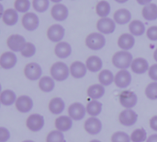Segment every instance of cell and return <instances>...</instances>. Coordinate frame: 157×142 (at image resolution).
<instances>
[{"instance_id": "681fc988", "label": "cell", "mask_w": 157, "mask_h": 142, "mask_svg": "<svg viewBox=\"0 0 157 142\" xmlns=\"http://www.w3.org/2000/svg\"><path fill=\"white\" fill-rule=\"evenodd\" d=\"M154 58H155V60L157 62V48L155 49V53H154Z\"/></svg>"}, {"instance_id": "60d3db41", "label": "cell", "mask_w": 157, "mask_h": 142, "mask_svg": "<svg viewBox=\"0 0 157 142\" xmlns=\"http://www.w3.org/2000/svg\"><path fill=\"white\" fill-rule=\"evenodd\" d=\"M131 136L122 131L115 132L111 137V142H131Z\"/></svg>"}, {"instance_id": "d4e9b609", "label": "cell", "mask_w": 157, "mask_h": 142, "mask_svg": "<svg viewBox=\"0 0 157 142\" xmlns=\"http://www.w3.org/2000/svg\"><path fill=\"white\" fill-rule=\"evenodd\" d=\"M114 20L116 23H118L120 25H125V24L131 22L132 13L130 12V10H128L126 8L118 9L114 13Z\"/></svg>"}, {"instance_id": "8d00e7d4", "label": "cell", "mask_w": 157, "mask_h": 142, "mask_svg": "<svg viewBox=\"0 0 157 142\" xmlns=\"http://www.w3.org/2000/svg\"><path fill=\"white\" fill-rule=\"evenodd\" d=\"M32 6L39 13L45 12L50 6V0H33Z\"/></svg>"}, {"instance_id": "e0dca14e", "label": "cell", "mask_w": 157, "mask_h": 142, "mask_svg": "<svg viewBox=\"0 0 157 142\" xmlns=\"http://www.w3.org/2000/svg\"><path fill=\"white\" fill-rule=\"evenodd\" d=\"M51 15L56 21H64L69 15V10L63 4H56L52 7Z\"/></svg>"}, {"instance_id": "4dcf8cb0", "label": "cell", "mask_w": 157, "mask_h": 142, "mask_svg": "<svg viewBox=\"0 0 157 142\" xmlns=\"http://www.w3.org/2000/svg\"><path fill=\"white\" fill-rule=\"evenodd\" d=\"M103 104L98 100H92L86 104V113L92 117H97L102 112Z\"/></svg>"}, {"instance_id": "4fadbf2b", "label": "cell", "mask_w": 157, "mask_h": 142, "mask_svg": "<svg viewBox=\"0 0 157 142\" xmlns=\"http://www.w3.org/2000/svg\"><path fill=\"white\" fill-rule=\"evenodd\" d=\"M97 29L102 34H111L116 30V22L109 18H102L98 21Z\"/></svg>"}, {"instance_id": "d6a6232c", "label": "cell", "mask_w": 157, "mask_h": 142, "mask_svg": "<svg viewBox=\"0 0 157 142\" xmlns=\"http://www.w3.org/2000/svg\"><path fill=\"white\" fill-rule=\"evenodd\" d=\"M98 80H99V84L103 85L104 87L109 86L114 82L115 76L113 75V73L110 70L103 69L100 71V73L98 75Z\"/></svg>"}, {"instance_id": "f6af8a7d", "label": "cell", "mask_w": 157, "mask_h": 142, "mask_svg": "<svg viewBox=\"0 0 157 142\" xmlns=\"http://www.w3.org/2000/svg\"><path fill=\"white\" fill-rule=\"evenodd\" d=\"M150 128L155 130L157 131V116H153L151 119H150Z\"/></svg>"}, {"instance_id": "30bf717a", "label": "cell", "mask_w": 157, "mask_h": 142, "mask_svg": "<svg viewBox=\"0 0 157 142\" xmlns=\"http://www.w3.org/2000/svg\"><path fill=\"white\" fill-rule=\"evenodd\" d=\"M26 43H27V42L25 40V38L19 34H12L7 38V41H6L7 47L12 52H15V53L21 52Z\"/></svg>"}, {"instance_id": "8fae6325", "label": "cell", "mask_w": 157, "mask_h": 142, "mask_svg": "<svg viewBox=\"0 0 157 142\" xmlns=\"http://www.w3.org/2000/svg\"><path fill=\"white\" fill-rule=\"evenodd\" d=\"M132 80V78L131 72L128 71L127 69H123V70L118 71V73L115 75L114 82L118 88L126 89L131 85Z\"/></svg>"}, {"instance_id": "52a82bcc", "label": "cell", "mask_w": 157, "mask_h": 142, "mask_svg": "<svg viewBox=\"0 0 157 142\" xmlns=\"http://www.w3.org/2000/svg\"><path fill=\"white\" fill-rule=\"evenodd\" d=\"M119 121L124 127H132L138 121V115L132 109H124L119 116Z\"/></svg>"}, {"instance_id": "1f68e13d", "label": "cell", "mask_w": 157, "mask_h": 142, "mask_svg": "<svg viewBox=\"0 0 157 142\" xmlns=\"http://www.w3.org/2000/svg\"><path fill=\"white\" fill-rule=\"evenodd\" d=\"M129 30H130L131 34H132L133 36H142L145 33V30H146L145 25L144 24V22L138 19H135L130 22Z\"/></svg>"}, {"instance_id": "e575fe53", "label": "cell", "mask_w": 157, "mask_h": 142, "mask_svg": "<svg viewBox=\"0 0 157 142\" xmlns=\"http://www.w3.org/2000/svg\"><path fill=\"white\" fill-rule=\"evenodd\" d=\"M147 139V132L144 128H137L131 134L132 142H145Z\"/></svg>"}, {"instance_id": "2e32d148", "label": "cell", "mask_w": 157, "mask_h": 142, "mask_svg": "<svg viewBox=\"0 0 157 142\" xmlns=\"http://www.w3.org/2000/svg\"><path fill=\"white\" fill-rule=\"evenodd\" d=\"M17 62V57L14 52H5L0 56V66L4 69H12Z\"/></svg>"}, {"instance_id": "83f0119b", "label": "cell", "mask_w": 157, "mask_h": 142, "mask_svg": "<svg viewBox=\"0 0 157 142\" xmlns=\"http://www.w3.org/2000/svg\"><path fill=\"white\" fill-rule=\"evenodd\" d=\"M17 98L12 90H5L0 94V103L5 106H11L16 103Z\"/></svg>"}, {"instance_id": "7c38bea8", "label": "cell", "mask_w": 157, "mask_h": 142, "mask_svg": "<svg viewBox=\"0 0 157 142\" xmlns=\"http://www.w3.org/2000/svg\"><path fill=\"white\" fill-rule=\"evenodd\" d=\"M40 25V18L39 17L33 12L26 13L22 18V26L25 30L29 31H33L38 29Z\"/></svg>"}, {"instance_id": "ab89813d", "label": "cell", "mask_w": 157, "mask_h": 142, "mask_svg": "<svg viewBox=\"0 0 157 142\" xmlns=\"http://www.w3.org/2000/svg\"><path fill=\"white\" fill-rule=\"evenodd\" d=\"M20 54L23 57H26V58H30V57L34 56L36 54L35 44H33L32 43H27L25 44L24 48L22 49V51L20 52Z\"/></svg>"}, {"instance_id": "f5cc1de1", "label": "cell", "mask_w": 157, "mask_h": 142, "mask_svg": "<svg viewBox=\"0 0 157 142\" xmlns=\"http://www.w3.org/2000/svg\"><path fill=\"white\" fill-rule=\"evenodd\" d=\"M22 142H35V141H33V140H24V141H22Z\"/></svg>"}, {"instance_id": "d6986e66", "label": "cell", "mask_w": 157, "mask_h": 142, "mask_svg": "<svg viewBox=\"0 0 157 142\" xmlns=\"http://www.w3.org/2000/svg\"><path fill=\"white\" fill-rule=\"evenodd\" d=\"M87 73V67L86 64L81 61H75L72 63L70 67V74L74 79H83Z\"/></svg>"}, {"instance_id": "f1b7e54d", "label": "cell", "mask_w": 157, "mask_h": 142, "mask_svg": "<svg viewBox=\"0 0 157 142\" xmlns=\"http://www.w3.org/2000/svg\"><path fill=\"white\" fill-rule=\"evenodd\" d=\"M142 15L144 19L148 21H154L157 19V5L151 3L147 6H144L142 11Z\"/></svg>"}, {"instance_id": "ffe728a7", "label": "cell", "mask_w": 157, "mask_h": 142, "mask_svg": "<svg viewBox=\"0 0 157 142\" xmlns=\"http://www.w3.org/2000/svg\"><path fill=\"white\" fill-rule=\"evenodd\" d=\"M135 44V38L131 33H123L118 39V45L123 51L131 50Z\"/></svg>"}, {"instance_id": "9a60e30c", "label": "cell", "mask_w": 157, "mask_h": 142, "mask_svg": "<svg viewBox=\"0 0 157 142\" xmlns=\"http://www.w3.org/2000/svg\"><path fill=\"white\" fill-rule=\"evenodd\" d=\"M15 105H16V108L18 112H20L22 114H27L32 110L34 103H33L32 99L29 96L21 95L17 98Z\"/></svg>"}, {"instance_id": "3957f363", "label": "cell", "mask_w": 157, "mask_h": 142, "mask_svg": "<svg viewBox=\"0 0 157 142\" xmlns=\"http://www.w3.org/2000/svg\"><path fill=\"white\" fill-rule=\"evenodd\" d=\"M86 45L93 51L101 50L106 45V38L100 32H92L86 38Z\"/></svg>"}, {"instance_id": "74e56055", "label": "cell", "mask_w": 157, "mask_h": 142, "mask_svg": "<svg viewBox=\"0 0 157 142\" xmlns=\"http://www.w3.org/2000/svg\"><path fill=\"white\" fill-rule=\"evenodd\" d=\"M46 142H65L63 132L59 130L51 131L46 138Z\"/></svg>"}, {"instance_id": "d590c367", "label": "cell", "mask_w": 157, "mask_h": 142, "mask_svg": "<svg viewBox=\"0 0 157 142\" xmlns=\"http://www.w3.org/2000/svg\"><path fill=\"white\" fill-rule=\"evenodd\" d=\"M14 7L17 12L26 14L30 8V2L29 0H16L14 3Z\"/></svg>"}, {"instance_id": "ba28073f", "label": "cell", "mask_w": 157, "mask_h": 142, "mask_svg": "<svg viewBox=\"0 0 157 142\" xmlns=\"http://www.w3.org/2000/svg\"><path fill=\"white\" fill-rule=\"evenodd\" d=\"M86 115V106L81 103H74L68 108V116L74 121L82 120Z\"/></svg>"}, {"instance_id": "603a6c76", "label": "cell", "mask_w": 157, "mask_h": 142, "mask_svg": "<svg viewBox=\"0 0 157 142\" xmlns=\"http://www.w3.org/2000/svg\"><path fill=\"white\" fill-rule=\"evenodd\" d=\"M86 66L88 71H90L92 73H96V72L101 71V69L103 67V61L99 56L91 55L86 59Z\"/></svg>"}, {"instance_id": "f546056e", "label": "cell", "mask_w": 157, "mask_h": 142, "mask_svg": "<svg viewBox=\"0 0 157 142\" xmlns=\"http://www.w3.org/2000/svg\"><path fill=\"white\" fill-rule=\"evenodd\" d=\"M54 87H55V81L52 77L45 76L39 80V88L40 89L41 91L45 93L52 92L54 90Z\"/></svg>"}, {"instance_id": "836d02e7", "label": "cell", "mask_w": 157, "mask_h": 142, "mask_svg": "<svg viewBox=\"0 0 157 142\" xmlns=\"http://www.w3.org/2000/svg\"><path fill=\"white\" fill-rule=\"evenodd\" d=\"M110 11H111V6L108 1L102 0L97 4L96 12L101 18H108V16L110 14Z\"/></svg>"}, {"instance_id": "4316f807", "label": "cell", "mask_w": 157, "mask_h": 142, "mask_svg": "<svg viewBox=\"0 0 157 142\" xmlns=\"http://www.w3.org/2000/svg\"><path fill=\"white\" fill-rule=\"evenodd\" d=\"M105 87L101 84H93L87 89V95L92 100H99L105 95Z\"/></svg>"}, {"instance_id": "7bdbcfd3", "label": "cell", "mask_w": 157, "mask_h": 142, "mask_svg": "<svg viewBox=\"0 0 157 142\" xmlns=\"http://www.w3.org/2000/svg\"><path fill=\"white\" fill-rule=\"evenodd\" d=\"M10 139V132L7 128L1 127L0 128V142H6Z\"/></svg>"}, {"instance_id": "bcb514c9", "label": "cell", "mask_w": 157, "mask_h": 142, "mask_svg": "<svg viewBox=\"0 0 157 142\" xmlns=\"http://www.w3.org/2000/svg\"><path fill=\"white\" fill-rule=\"evenodd\" d=\"M137 1V3L139 4V5H141V6H147V5H149V4H151V2L153 1V0H136Z\"/></svg>"}, {"instance_id": "5b68a950", "label": "cell", "mask_w": 157, "mask_h": 142, "mask_svg": "<svg viewBox=\"0 0 157 142\" xmlns=\"http://www.w3.org/2000/svg\"><path fill=\"white\" fill-rule=\"evenodd\" d=\"M44 125H45L44 117L40 114L30 115L26 121V126L31 132L40 131L44 128Z\"/></svg>"}, {"instance_id": "44dd1931", "label": "cell", "mask_w": 157, "mask_h": 142, "mask_svg": "<svg viewBox=\"0 0 157 142\" xmlns=\"http://www.w3.org/2000/svg\"><path fill=\"white\" fill-rule=\"evenodd\" d=\"M73 121L69 116H61L55 120V128L61 132H67L73 128Z\"/></svg>"}, {"instance_id": "816d5d0a", "label": "cell", "mask_w": 157, "mask_h": 142, "mask_svg": "<svg viewBox=\"0 0 157 142\" xmlns=\"http://www.w3.org/2000/svg\"><path fill=\"white\" fill-rule=\"evenodd\" d=\"M89 142H101L100 140H91V141Z\"/></svg>"}, {"instance_id": "7402d4cb", "label": "cell", "mask_w": 157, "mask_h": 142, "mask_svg": "<svg viewBox=\"0 0 157 142\" xmlns=\"http://www.w3.org/2000/svg\"><path fill=\"white\" fill-rule=\"evenodd\" d=\"M54 53L57 57L61 59H65L69 57L72 54V46L67 42L58 43L54 48Z\"/></svg>"}, {"instance_id": "cb8c5ba5", "label": "cell", "mask_w": 157, "mask_h": 142, "mask_svg": "<svg viewBox=\"0 0 157 142\" xmlns=\"http://www.w3.org/2000/svg\"><path fill=\"white\" fill-rule=\"evenodd\" d=\"M65 109V103L60 97H55L52 99L49 103V110L52 115H61Z\"/></svg>"}, {"instance_id": "f35d334b", "label": "cell", "mask_w": 157, "mask_h": 142, "mask_svg": "<svg viewBox=\"0 0 157 142\" xmlns=\"http://www.w3.org/2000/svg\"><path fill=\"white\" fill-rule=\"evenodd\" d=\"M145 95L151 101L157 100V82L154 81L145 88Z\"/></svg>"}, {"instance_id": "7a4b0ae2", "label": "cell", "mask_w": 157, "mask_h": 142, "mask_svg": "<svg viewBox=\"0 0 157 142\" xmlns=\"http://www.w3.org/2000/svg\"><path fill=\"white\" fill-rule=\"evenodd\" d=\"M51 77L56 81H64L70 75V67L63 62L54 63L50 70Z\"/></svg>"}, {"instance_id": "5bb4252c", "label": "cell", "mask_w": 157, "mask_h": 142, "mask_svg": "<svg viewBox=\"0 0 157 142\" xmlns=\"http://www.w3.org/2000/svg\"><path fill=\"white\" fill-rule=\"evenodd\" d=\"M85 130L92 136L98 135L101 132L102 130V123L98 117H92L90 116L88 119L86 120L85 125H84Z\"/></svg>"}, {"instance_id": "b9f144b4", "label": "cell", "mask_w": 157, "mask_h": 142, "mask_svg": "<svg viewBox=\"0 0 157 142\" xmlns=\"http://www.w3.org/2000/svg\"><path fill=\"white\" fill-rule=\"evenodd\" d=\"M146 35L149 40L154 41V42L157 41V26L150 27L146 31Z\"/></svg>"}, {"instance_id": "9c48e42d", "label": "cell", "mask_w": 157, "mask_h": 142, "mask_svg": "<svg viewBox=\"0 0 157 142\" xmlns=\"http://www.w3.org/2000/svg\"><path fill=\"white\" fill-rule=\"evenodd\" d=\"M64 35L65 30L60 24H53L47 30V37L52 43H61L64 38Z\"/></svg>"}, {"instance_id": "ac0fdd59", "label": "cell", "mask_w": 157, "mask_h": 142, "mask_svg": "<svg viewBox=\"0 0 157 142\" xmlns=\"http://www.w3.org/2000/svg\"><path fill=\"white\" fill-rule=\"evenodd\" d=\"M131 68L133 73L142 75V74H144L147 71H149L150 67H149V63L146 59H144L143 57H138V58L133 59Z\"/></svg>"}, {"instance_id": "484cf974", "label": "cell", "mask_w": 157, "mask_h": 142, "mask_svg": "<svg viewBox=\"0 0 157 142\" xmlns=\"http://www.w3.org/2000/svg\"><path fill=\"white\" fill-rule=\"evenodd\" d=\"M3 22L7 26H14L18 20V12L15 8H7L2 16Z\"/></svg>"}, {"instance_id": "8992f818", "label": "cell", "mask_w": 157, "mask_h": 142, "mask_svg": "<svg viewBox=\"0 0 157 142\" xmlns=\"http://www.w3.org/2000/svg\"><path fill=\"white\" fill-rule=\"evenodd\" d=\"M24 74L28 79H29L31 81H35V80L41 79L42 68L38 63L31 62V63H29L26 65V67L24 68Z\"/></svg>"}, {"instance_id": "f907efd6", "label": "cell", "mask_w": 157, "mask_h": 142, "mask_svg": "<svg viewBox=\"0 0 157 142\" xmlns=\"http://www.w3.org/2000/svg\"><path fill=\"white\" fill-rule=\"evenodd\" d=\"M50 1H52L53 3H56V4H60V2H62L63 0H50Z\"/></svg>"}, {"instance_id": "c3c4849f", "label": "cell", "mask_w": 157, "mask_h": 142, "mask_svg": "<svg viewBox=\"0 0 157 142\" xmlns=\"http://www.w3.org/2000/svg\"><path fill=\"white\" fill-rule=\"evenodd\" d=\"M116 2H118V3H120V4H124V3H126L128 0H115Z\"/></svg>"}, {"instance_id": "6da1fadb", "label": "cell", "mask_w": 157, "mask_h": 142, "mask_svg": "<svg viewBox=\"0 0 157 142\" xmlns=\"http://www.w3.org/2000/svg\"><path fill=\"white\" fill-rule=\"evenodd\" d=\"M133 61L132 55L128 51H119L112 57V64L115 67L123 70L131 67L132 63Z\"/></svg>"}, {"instance_id": "277c9868", "label": "cell", "mask_w": 157, "mask_h": 142, "mask_svg": "<svg viewBox=\"0 0 157 142\" xmlns=\"http://www.w3.org/2000/svg\"><path fill=\"white\" fill-rule=\"evenodd\" d=\"M119 101L125 109H132L138 103V96L132 91H123L119 96Z\"/></svg>"}, {"instance_id": "7dc6e473", "label": "cell", "mask_w": 157, "mask_h": 142, "mask_svg": "<svg viewBox=\"0 0 157 142\" xmlns=\"http://www.w3.org/2000/svg\"><path fill=\"white\" fill-rule=\"evenodd\" d=\"M146 142H157V134H153L151 135L148 139Z\"/></svg>"}, {"instance_id": "ee69618b", "label": "cell", "mask_w": 157, "mask_h": 142, "mask_svg": "<svg viewBox=\"0 0 157 142\" xmlns=\"http://www.w3.org/2000/svg\"><path fill=\"white\" fill-rule=\"evenodd\" d=\"M148 75L152 80L157 82V64H155V65L150 67L149 71H148Z\"/></svg>"}]
</instances>
